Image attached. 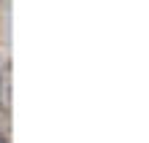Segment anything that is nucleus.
<instances>
[{"label": "nucleus", "mask_w": 149, "mask_h": 143, "mask_svg": "<svg viewBox=\"0 0 149 143\" xmlns=\"http://www.w3.org/2000/svg\"><path fill=\"white\" fill-rule=\"evenodd\" d=\"M0 143H6V138H0Z\"/></svg>", "instance_id": "nucleus-1"}]
</instances>
